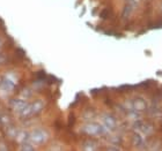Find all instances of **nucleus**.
Returning <instances> with one entry per match:
<instances>
[{"label":"nucleus","mask_w":162,"mask_h":151,"mask_svg":"<svg viewBox=\"0 0 162 151\" xmlns=\"http://www.w3.org/2000/svg\"><path fill=\"white\" fill-rule=\"evenodd\" d=\"M108 12H109L108 9L103 11V12H102V14H101V16H102V17H107V16H108V15H107V14H108Z\"/></svg>","instance_id":"1"}]
</instances>
